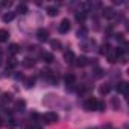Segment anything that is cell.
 <instances>
[{
	"label": "cell",
	"instance_id": "6da1fadb",
	"mask_svg": "<svg viewBox=\"0 0 129 129\" xmlns=\"http://www.w3.org/2000/svg\"><path fill=\"white\" fill-rule=\"evenodd\" d=\"M43 120H44V123H47V124H53V123H56V121L59 120V117H58L56 112L49 111V112H46V114L43 115Z\"/></svg>",
	"mask_w": 129,
	"mask_h": 129
},
{
	"label": "cell",
	"instance_id": "7a4b0ae2",
	"mask_svg": "<svg viewBox=\"0 0 129 129\" xmlns=\"http://www.w3.org/2000/svg\"><path fill=\"white\" fill-rule=\"evenodd\" d=\"M84 106H85L87 111H96V108H97V99H94V97H88V99L85 100Z\"/></svg>",
	"mask_w": 129,
	"mask_h": 129
},
{
	"label": "cell",
	"instance_id": "3957f363",
	"mask_svg": "<svg viewBox=\"0 0 129 129\" xmlns=\"http://www.w3.org/2000/svg\"><path fill=\"white\" fill-rule=\"evenodd\" d=\"M58 30H59V34H67V32L70 30V21H69V18H64V20L59 23Z\"/></svg>",
	"mask_w": 129,
	"mask_h": 129
},
{
	"label": "cell",
	"instance_id": "277c9868",
	"mask_svg": "<svg viewBox=\"0 0 129 129\" xmlns=\"http://www.w3.org/2000/svg\"><path fill=\"white\" fill-rule=\"evenodd\" d=\"M94 46H96V41H94V40H85V41L81 43V49H82L84 52H90V50H93Z\"/></svg>",
	"mask_w": 129,
	"mask_h": 129
},
{
	"label": "cell",
	"instance_id": "5b68a950",
	"mask_svg": "<svg viewBox=\"0 0 129 129\" xmlns=\"http://www.w3.org/2000/svg\"><path fill=\"white\" fill-rule=\"evenodd\" d=\"M37 38H38V41H41V43L49 41V30H47V29H38Z\"/></svg>",
	"mask_w": 129,
	"mask_h": 129
},
{
	"label": "cell",
	"instance_id": "8992f818",
	"mask_svg": "<svg viewBox=\"0 0 129 129\" xmlns=\"http://www.w3.org/2000/svg\"><path fill=\"white\" fill-rule=\"evenodd\" d=\"M88 64V59L85 58V56H78V58H75V66L76 67H79V69H82V67H85Z\"/></svg>",
	"mask_w": 129,
	"mask_h": 129
},
{
	"label": "cell",
	"instance_id": "52a82bcc",
	"mask_svg": "<svg viewBox=\"0 0 129 129\" xmlns=\"http://www.w3.org/2000/svg\"><path fill=\"white\" fill-rule=\"evenodd\" d=\"M117 91L121 93V94H124V96H127V93H129V85H127V82H120V84L117 85Z\"/></svg>",
	"mask_w": 129,
	"mask_h": 129
},
{
	"label": "cell",
	"instance_id": "ba28073f",
	"mask_svg": "<svg viewBox=\"0 0 129 129\" xmlns=\"http://www.w3.org/2000/svg\"><path fill=\"white\" fill-rule=\"evenodd\" d=\"M21 64H23V67H26V69H32L35 66V59L34 58H24L21 61Z\"/></svg>",
	"mask_w": 129,
	"mask_h": 129
},
{
	"label": "cell",
	"instance_id": "9c48e42d",
	"mask_svg": "<svg viewBox=\"0 0 129 129\" xmlns=\"http://www.w3.org/2000/svg\"><path fill=\"white\" fill-rule=\"evenodd\" d=\"M20 52V47H18V44H15V43H12V44H9V47H8V53L9 55H17Z\"/></svg>",
	"mask_w": 129,
	"mask_h": 129
},
{
	"label": "cell",
	"instance_id": "30bf717a",
	"mask_svg": "<svg viewBox=\"0 0 129 129\" xmlns=\"http://www.w3.org/2000/svg\"><path fill=\"white\" fill-rule=\"evenodd\" d=\"M64 81H66L67 87H69V85H73V84H75V81H76V76H75L73 73H67V75H66V78H64Z\"/></svg>",
	"mask_w": 129,
	"mask_h": 129
},
{
	"label": "cell",
	"instance_id": "8fae6325",
	"mask_svg": "<svg viewBox=\"0 0 129 129\" xmlns=\"http://www.w3.org/2000/svg\"><path fill=\"white\" fill-rule=\"evenodd\" d=\"M15 18V12H11V11H8L6 14H3V17H2V20L5 21V23H9V21H12Z\"/></svg>",
	"mask_w": 129,
	"mask_h": 129
},
{
	"label": "cell",
	"instance_id": "7c38bea8",
	"mask_svg": "<svg viewBox=\"0 0 129 129\" xmlns=\"http://www.w3.org/2000/svg\"><path fill=\"white\" fill-rule=\"evenodd\" d=\"M109 91H111V85H108V84H103V85H100V87H99V93H100L102 96L109 94Z\"/></svg>",
	"mask_w": 129,
	"mask_h": 129
},
{
	"label": "cell",
	"instance_id": "4fadbf2b",
	"mask_svg": "<svg viewBox=\"0 0 129 129\" xmlns=\"http://www.w3.org/2000/svg\"><path fill=\"white\" fill-rule=\"evenodd\" d=\"M102 14H103V17L105 18H112L114 17V9L112 8H103V11H102Z\"/></svg>",
	"mask_w": 129,
	"mask_h": 129
},
{
	"label": "cell",
	"instance_id": "5bb4252c",
	"mask_svg": "<svg viewBox=\"0 0 129 129\" xmlns=\"http://www.w3.org/2000/svg\"><path fill=\"white\" fill-rule=\"evenodd\" d=\"M75 58H76V56H75V53H73L72 50H67L66 53H64V59H66L67 62H73Z\"/></svg>",
	"mask_w": 129,
	"mask_h": 129
},
{
	"label": "cell",
	"instance_id": "9a60e30c",
	"mask_svg": "<svg viewBox=\"0 0 129 129\" xmlns=\"http://www.w3.org/2000/svg\"><path fill=\"white\" fill-rule=\"evenodd\" d=\"M9 38V32L6 29H0V43H5Z\"/></svg>",
	"mask_w": 129,
	"mask_h": 129
},
{
	"label": "cell",
	"instance_id": "2e32d148",
	"mask_svg": "<svg viewBox=\"0 0 129 129\" xmlns=\"http://www.w3.org/2000/svg\"><path fill=\"white\" fill-rule=\"evenodd\" d=\"M59 12H58V8L56 6H49L47 8V15L49 17H55V15H58Z\"/></svg>",
	"mask_w": 129,
	"mask_h": 129
},
{
	"label": "cell",
	"instance_id": "e0dca14e",
	"mask_svg": "<svg viewBox=\"0 0 129 129\" xmlns=\"http://www.w3.org/2000/svg\"><path fill=\"white\" fill-rule=\"evenodd\" d=\"M50 46H52L53 50H61V47H62V44H61L59 40H52L50 41Z\"/></svg>",
	"mask_w": 129,
	"mask_h": 129
},
{
	"label": "cell",
	"instance_id": "ac0fdd59",
	"mask_svg": "<svg viewBox=\"0 0 129 129\" xmlns=\"http://www.w3.org/2000/svg\"><path fill=\"white\" fill-rule=\"evenodd\" d=\"M109 52H111V46H109L108 43L102 44V47H100V53H102V55H108Z\"/></svg>",
	"mask_w": 129,
	"mask_h": 129
},
{
	"label": "cell",
	"instance_id": "d6986e66",
	"mask_svg": "<svg viewBox=\"0 0 129 129\" xmlns=\"http://www.w3.org/2000/svg\"><path fill=\"white\" fill-rule=\"evenodd\" d=\"M34 84H35V79H34V78H27V79H24V87H26L27 90H30V88L34 87Z\"/></svg>",
	"mask_w": 129,
	"mask_h": 129
},
{
	"label": "cell",
	"instance_id": "ffe728a7",
	"mask_svg": "<svg viewBox=\"0 0 129 129\" xmlns=\"http://www.w3.org/2000/svg\"><path fill=\"white\" fill-rule=\"evenodd\" d=\"M2 102H3V103H11V102H12V94H11V93H5V94L2 96Z\"/></svg>",
	"mask_w": 129,
	"mask_h": 129
},
{
	"label": "cell",
	"instance_id": "44dd1931",
	"mask_svg": "<svg viewBox=\"0 0 129 129\" xmlns=\"http://www.w3.org/2000/svg\"><path fill=\"white\" fill-rule=\"evenodd\" d=\"M6 67H8V69H14V67H17V59H15L14 56L8 59V64H6Z\"/></svg>",
	"mask_w": 129,
	"mask_h": 129
},
{
	"label": "cell",
	"instance_id": "7402d4cb",
	"mask_svg": "<svg viewBox=\"0 0 129 129\" xmlns=\"http://www.w3.org/2000/svg\"><path fill=\"white\" fill-rule=\"evenodd\" d=\"M43 59H44V62L52 64L53 62V55L52 53H43Z\"/></svg>",
	"mask_w": 129,
	"mask_h": 129
},
{
	"label": "cell",
	"instance_id": "603a6c76",
	"mask_svg": "<svg viewBox=\"0 0 129 129\" xmlns=\"http://www.w3.org/2000/svg\"><path fill=\"white\" fill-rule=\"evenodd\" d=\"M24 108H26V102L24 100H18L15 103V109L17 111H24Z\"/></svg>",
	"mask_w": 129,
	"mask_h": 129
},
{
	"label": "cell",
	"instance_id": "cb8c5ba5",
	"mask_svg": "<svg viewBox=\"0 0 129 129\" xmlns=\"http://www.w3.org/2000/svg\"><path fill=\"white\" fill-rule=\"evenodd\" d=\"M17 12H18V14H21V15H24V14L27 12V6H26V5H23V3H21V5H18V6H17Z\"/></svg>",
	"mask_w": 129,
	"mask_h": 129
},
{
	"label": "cell",
	"instance_id": "d4e9b609",
	"mask_svg": "<svg viewBox=\"0 0 129 129\" xmlns=\"http://www.w3.org/2000/svg\"><path fill=\"white\" fill-rule=\"evenodd\" d=\"M75 17H76V20H78L79 23H82V21L87 18V12H76V15H75Z\"/></svg>",
	"mask_w": 129,
	"mask_h": 129
},
{
	"label": "cell",
	"instance_id": "484cf974",
	"mask_svg": "<svg viewBox=\"0 0 129 129\" xmlns=\"http://www.w3.org/2000/svg\"><path fill=\"white\" fill-rule=\"evenodd\" d=\"M93 73H94V78H102L103 76V70L100 69V67H94V70H93Z\"/></svg>",
	"mask_w": 129,
	"mask_h": 129
},
{
	"label": "cell",
	"instance_id": "4316f807",
	"mask_svg": "<svg viewBox=\"0 0 129 129\" xmlns=\"http://www.w3.org/2000/svg\"><path fill=\"white\" fill-rule=\"evenodd\" d=\"M87 34H88V30H87L85 27H82V29H79V30H78V37H79V38H82V40H85V38H87Z\"/></svg>",
	"mask_w": 129,
	"mask_h": 129
},
{
	"label": "cell",
	"instance_id": "83f0119b",
	"mask_svg": "<svg viewBox=\"0 0 129 129\" xmlns=\"http://www.w3.org/2000/svg\"><path fill=\"white\" fill-rule=\"evenodd\" d=\"M108 61H109V64H115L117 62V56L114 55V52H109L108 53Z\"/></svg>",
	"mask_w": 129,
	"mask_h": 129
},
{
	"label": "cell",
	"instance_id": "f1b7e54d",
	"mask_svg": "<svg viewBox=\"0 0 129 129\" xmlns=\"http://www.w3.org/2000/svg\"><path fill=\"white\" fill-rule=\"evenodd\" d=\"M111 105H112V108L117 111L118 108H120V102H118V99H115V97H112V100H111Z\"/></svg>",
	"mask_w": 129,
	"mask_h": 129
},
{
	"label": "cell",
	"instance_id": "f546056e",
	"mask_svg": "<svg viewBox=\"0 0 129 129\" xmlns=\"http://www.w3.org/2000/svg\"><path fill=\"white\" fill-rule=\"evenodd\" d=\"M96 111H105V102L97 100V108H96Z\"/></svg>",
	"mask_w": 129,
	"mask_h": 129
},
{
	"label": "cell",
	"instance_id": "4dcf8cb0",
	"mask_svg": "<svg viewBox=\"0 0 129 129\" xmlns=\"http://www.w3.org/2000/svg\"><path fill=\"white\" fill-rule=\"evenodd\" d=\"M114 37H115V40H117L118 43H124V35H123L121 32H120V34H115Z\"/></svg>",
	"mask_w": 129,
	"mask_h": 129
},
{
	"label": "cell",
	"instance_id": "1f68e13d",
	"mask_svg": "<svg viewBox=\"0 0 129 129\" xmlns=\"http://www.w3.org/2000/svg\"><path fill=\"white\" fill-rule=\"evenodd\" d=\"M2 64H3V50L0 49V67H2Z\"/></svg>",
	"mask_w": 129,
	"mask_h": 129
},
{
	"label": "cell",
	"instance_id": "d6a6232c",
	"mask_svg": "<svg viewBox=\"0 0 129 129\" xmlns=\"http://www.w3.org/2000/svg\"><path fill=\"white\" fill-rule=\"evenodd\" d=\"M2 5H3V6H8V8H9V6H11V5H12V3H11V2H3V3H2Z\"/></svg>",
	"mask_w": 129,
	"mask_h": 129
},
{
	"label": "cell",
	"instance_id": "836d02e7",
	"mask_svg": "<svg viewBox=\"0 0 129 129\" xmlns=\"http://www.w3.org/2000/svg\"><path fill=\"white\" fill-rule=\"evenodd\" d=\"M30 129H43V127H41V126H40V124H34V126H32V127H30Z\"/></svg>",
	"mask_w": 129,
	"mask_h": 129
},
{
	"label": "cell",
	"instance_id": "e575fe53",
	"mask_svg": "<svg viewBox=\"0 0 129 129\" xmlns=\"http://www.w3.org/2000/svg\"><path fill=\"white\" fill-rule=\"evenodd\" d=\"M0 126H3V118H0Z\"/></svg>",
	"mask_w": 129,
	"mask_h": 129
}]
</instances>
